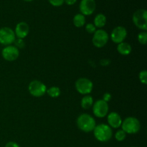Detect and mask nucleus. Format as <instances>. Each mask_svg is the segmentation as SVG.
<instances>
[{
    "label": "nucleus",
    "mask_w": 147,
    "mask_h": 147,
    "mask_svg": "<svg viewBox=\"0 0 147 147\" xmlns=\"http://www.w3.org/2000/svg\"><path fill=\"white\" fill-rule=\"evenodd\" d=\"M138 40L139 43L143 45H145L147 42V33L146 31L142 32L138 34Z\"/></svg>",
    "instance_id": "nucleus-20"
},
{
    "label": "nucleus",
    "mask_w": 147,
    "mask_h": 147,
    "mask_svg": "<svg viewBox=\"0 0 147 147\" xmlns=\"http://www.w3.org/2000/svg\"><path fill=\"white\" fill-rule=\"evenodd\" d=\"M126 137V134L123 130H119L115 134V139L118 142H123Z\"/></svg>",
    "instance_id": "nucleus-21"
},
{
    "label": "nucleus",
    "mask_w": 147,
    "mask_h": 147,
    "mask_svg": "<svg viewBox=\"0 0 147 147\" xmlns=\"http://www.w3.org/2000/svg\"><path fill=\"white\" fill-rule=\"evenodd\" d=\"M131 147H136V146H131Z\"/></svg>",
    "instance_id": "nucleus-30"
},
{
    "label": "nucleus",
    "mask_w": 147,
    "mask_h": 147,
    "mask_svg": "<svg viewBox=\"0 0 147 147\" xmlns=\"http://www.w3.org/2000/svg\"><path fill=\"white\" fill-rule=\"evenodd\" d=\"M93 105V98L90 96H86L81 100V107L83 109H89Z\"/></svg>",
    "instance_id": "nucleus-18"
},
{
    "label": "nucleus",
    "mask_w": 147,
    "mask_h": 147,
    "mask_svg": "<svg viewBox=\"0 0 147 147\" xmlns=\"http://www.w3.org/2000/svg\"><path fill=\"white\" fill-rule=\"evenodd\" d=\"M117 50L122 55H129L131 53L132 48L131 46L129 43L123 42L118 44Z\"/></svg>",
    "instance_id": "nucleus-15"
},
{
    "label": "nucleus",
    "mask_w": 147,
    "mask_h": 147,
    "mask_svg": "<svg viewBox=\"0 0 147 147\" xmlns=\"http://www.w3.org/2000/svg\"><path fill=\"white\" fill-rule=\"evenodd\" d=\"M94 136L98 142H107L113 136L111 127L105 123H101L96 126L93 130Z\"/></svg>",
    "instance_id": "nucleus-1"
},
{
    "label": "nucleus",
    "mask_w": 147,
    "mask_h": 147,
    "mask_svg": "<svg viewBox=\"0 0 147 147\" xmlns=\"http://www.w3.org/2000/svg\"><path fill=\"white\" fill-rule=\"evenodd\" d=\"M139 80L143 84H146L147 83V72L146 70H142L139 73Z\"/></svg>",
    "instance_id": "nucleus-23"
},
{
    "label": "nucleus",
    "mask_w": 147,
    "mask_h": 147,
    "mask_svg": "<svg viewBox=\"0 0 147 147\" xmlns=\"http://www.w3.org/2000/svg\"><path fill=\"white\" fill-rule=\"evenodd\" d=\"M46 92L52 98H57L58 96H60V93H61L60 88L56 87V86H53V87L50 88L48 90H47Z\"/></svg>",
    "instance_id": "nucleus-19"
},
{
    "label": "nucleus",
    "mask_w": 147,
    "mask_h": 147,
    "mask_svg": "<svg viewBox=\"0 0 147 147\" xmlns=\"http://www.w3.org/2000/svg\"><path fill=\"white\" fill-rule=\"evenodd\" d=\"M108 123H109V126L114 129H117L121 126L122 119L120 115L116 112H112L108 115L107 117Z\"/></svg>",
    "instance_id": "nucleus-14"
},
{
    "label": "nucleus",
    "mask_w": 147,
    "mask_h": 147,
    "mask_svg": "<svg viewBox=\"0 0 147 147\" xmlns=\"http://www.w3.org/2000/svg\"><path fill=\"white\" fill-rule=\"evenodd\" d=\"M93 112L98 118H103L108 114L109 105L103 100H98L93 106Z\"/></svg>",
    "instance_id": "nucleus-9"
},
{
    "label": "nucleus",
    "mask_w": 147,
    "mask_h": 147,
    "mask_svg": "<svg viewBox=\"0 0 147 147\" xmlns=\"http://www.w3.org/2000/svg\"><path fill=\"white\" fill-rule=\"evenodd\" d=\"M106 24V17L103 14H98L94 19V25L98 28L103 27Z\"/></svg>",
    "instance_id": "nucleus-16"
},
{
    "label": "nucleus",
    "mask_w": 147,
    "mask_h": 147,
    "mask_svg": "<svg viewBox=\"0 0 147 147\" xmlns=\"http://www.w3.org/2000/svg\"><path fill=\"white\" fill-rule=\"evenodd\" d=\"M133 22L140 30L146 31L147 30V11L144 9H138L133 14Z\"/></svg>",
    "instance_id": "nucleus-4"
},
{
    "label": "nucleus",
    "mask_w": 147,
    "mask_h": 147,
    "mask_svg": "<svg viewBox=\"0 0 147 147\" xmlns=\"http://www.w3.org/2000/svg\"><path fill=\"white\" fill-rule=\"evenodd\" d=\"M111 99V95L109 93H106L103 96V100H104L105 102L108 103L109 101H110Z\"/></svg>",
    "instance_id": "nucleus-26"
},
{
    "label": "nucleus",
    "mask_w": 147,
    "mask_h": 147,
    "mask_svg": "<svg viewBox=\"0 0 147 147\" xmlns=\"http://www.w3.org/2000/svg\"><path fill=\"white\" fill-rule=\"evenodd\" d=\"M122 130L126 134H134L139 131L141 129V123L135 117H128L122 121Z\"/></svg>",
    "instance_id": "nucleus-3"
},
{
    "label": "nucleus",
    "mask_w": 147,
    "mask_h": 147,
    "mask_svg": "<svg viewBox=\"0 0 147 147\" xmlns=\"http://www.w3.org/2000/svg\"><path fill=\"white\" fill-rule=\"evenodd\" d=\"M73 24L76 27H82L86 24V17L82 14H77L73 17Z\"/></svg>",
    "instance_id": "nucleus-17"
},
{
    "label": "nucleus",
    "mask_w": 147,
    "mask_h": 147,
    "mask_svg": "<svg viewBox=\"0 0 147 147\" xmlns=\"http://www.w3.org/2000/svg\"><path fill=\"white\" fill-rule=\"evenodd\" d=\"M29 31H30V28H29L28 24L24 22H21L16 25L14 33L17 38L24 39L27 36Z\"/></svg>",
    "instance_id": "nucleus-13"
},
{
    "label": "nucleus",
    "mask_w": 147,
    "mask_h": 147,
    "mask_svg": "<svg viewBox=\"0 0 147 147\" xmlns=\"http://www.w3.org/2000/svg\"><path fill=\"white\" fill-rule=\"evenodd\" d=\"M24 1H27V2H30V1H33V0H24Z\"/></svg>",
    "instance_id": "nucleus-29"
},
{
    "label": "nucleus",
    "mask_w": 147,
    "mask_h": 147,
    "mask_svg": "<svg viewBox=\"0 0 147 147\" xmlns=\"http://www.w3.org/2000/svg\"><path fill=\"white\" fill-rule=\"evenodd\" d=\"M4 147H20V145L18 144H17L16 142H9L8 143L6 144L5 146Z\"/></svg>",
    "instance_id": "nucleus-27"
},
{
    "label": "nucleus",
    "mask_w": 147,
    "mask_h": 147,
    "mask_svg": "<svg viewBox=\"0 0 147 147\" xmlns=\"http://www.w3.org/2000/svg\"><path fill=\"white\" fill-rule=\"evenodd\" d=\"M109 41V35L108 33L103 30H98L93 33V37L92 42L95 47H103L107 44Z\"/></svg>",
    "instance_id": "nucleus-8"
},
{
    "label": "nucleus",
    "mask_w": 147,
    "mask_h": 147,
    "mask_svg": "<svg viewBox=\"0 0 147 147\" xmlns=\"http://www.w3.org/2000/svg\"><path fill=\"white\" fill-rule=\"evenodd\" d=\"M86 30L89 34H93L96 31V28L94 24H91V23H88V24H86Z\"/></svg>",
    "instance_id": "nucleus-24"
},
{
    "label": "nucleus",
    "mask_w": 147,
    "mask_h": 147,
    "mask_svg": "<svg viewBox=\"0 0 147 147\" xmlns=\"http://www.w3.org/2000/svg\"><path fill=\"white\" fill-rule=\"evenodd\" d=\"M48 1L54 7H60L64 4V0H48Z\"/></svg>",
    "instance_id": "nucleus-25"
},
{
    "label": "nucleus",
    "mask_w": 147,
    "mask_h": 147,
    "mask_svg": "<svg viewBox=\"0 0 147 147\" xmlns=\"http://www.w3.org/2000/svg\"><path fill=\"white\" fill-rule=\"evenodd\" d=\"M28 89L32 96L37 98L44 96L47 91V88H46L45 85L42 83L41 81L37 80L30 82L28 86Z\"/></svg>",
    "instance_id": "nucleus-6"
},
{
    "label": "nucleus",
    "mask_w": 147,
    "mask_h": 147,
    "mask_svg": "<svg viewBox=\"0 0 147 147\" xmlns=\"http://www.w3.org/2000/svg\"><path fill=\"white\" fill-rule=\"evenodd\" d=\"M93 88L91 80L86 78H81L76 82V88L80 94H88L92 91Z\"/></svg>",
    "instance_id": "nucleus-7"
},
{
    "label": "nucleus",
    "mask_w": 147,
    "mask_h": 147,
    "mask_svg": "<svg viewBox=\"0 0 147 147\" xmlns=\"http://www.w3.org/2000/svg\"><path fill=\"white\" fill-rule=\"evenodd\" d=\"M127 36V31L126 28L122 26L115 27L111 34V38L112 41L116 44H119L121 42H123V40L126 38Z\"/></svg>",
    "instance_id": "nucleus-12"
},
{
    "label": "nucleus",
    "mask_w": 147,
    "mask_h": 147,
    "mask_svg": "<svg viewBox=\"0 0 147 147\" xmlns=\"http://www.w3.org/2000/svg\"><path fill=\"white\" fill-rule=\"evenodd\" d=\"M96 4L95 0H81L80 2V14L84 16L91 15L96 10Z\"/></svg>",
    "instance_id": "nucleus-11"
},
{
    "label": "nucleus",
    "mask_w": 147,
    "mask_h": 147,
    "mask_svg": "<svg viewBox=\"0 0 147 147\" xmlns=\"http://www.w3.org/2000/svg\"><path fill=\"white\" fill-rule=\"evenodd\" d=\"M76 1H77V0H64V3H65L66 4L70 6L76 4Z\"/></svg>",
    "instance_id": "nucleus-28"
},
{
    "label": "nucleus",
    "mask_w": 147,
    "mask_h": 147,
    "mask_svg": "<svg viewBox=\"0 0 147 147\" xmlns=\"http://www.w3.org/2000/svg\"><path fill=\"white\" fill-rule=\"evenodd\" d=\"M77 126L83 131L90 132L94 130L96 123L95 119L87 113H83L78 118Z\"/></svg>",
    "instance_id": "nucleus-2"
},
{
    "label": "nucleus",
    "mask_w": 147,
    "mask_h": 147,
    "mask_svg": "<svg viewBox=\"0 0 147 147\" xmlns=\"http://www.w3.org/2000/svg\"><path fill=\"white\" fill-rule=\"evenodd\" d=\"M1 55L5 60L11 62L18 58L19 55H20V51L14 46L8 45L6 46L2 50Z\"/></svg>",
    "instance_id": "nucleus-10"
},
{
    "label": "nucleus",
    "mask_w": 147,
    "mask_h": 147,
    "mask_svg": "<svg viewBox=\"0 0 147 147\" xmlns=\"http://www.w3.org/2000/svg\"><path fill=\"white\" fill-rule=\"evenodd\" d=\"M14 47H17V49L23 48V47H24V45H25V42H24V40L20 38L15 39V40L14 41Z\"/></svg>",
    "instance_id": "nucleus-22"
},
{
    "label": "nucleus",
    "mask_w": 147,
    "mask_h": 147,
    "mask_svg": "<svg viewBox=\"0 0 147 147\" xmlns=\"http://www.w3.org/2000/svg\"><path fill=\"white\" fill-rule=\"evenodd\" d=\"M15 33L14 30L8 27L0 28V44L8 46L14 43L15 40Z\"/></svg>",
    "instance_id": "nucleus-5"
}]
</instances>
